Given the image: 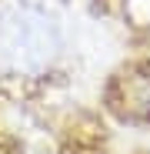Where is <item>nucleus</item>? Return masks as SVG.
I'll use <instances>...</instances> for the list:
<instances>
[{
	"instance_id": "f257e3e1",
	"label": "nucleus",
	"mask_w": 150,
	"mask_h": 154,
	"mask_svg": "<svg viewBox=\"0 0 150 154\" xmlns=\"http://www.w3.org/2000/svg\"><path fill=\"white\" fill-rule=\"evenodd\" d=\"M123 107L137 121H150V70L123 77Z\"/></svg>"
}]
</instances>
